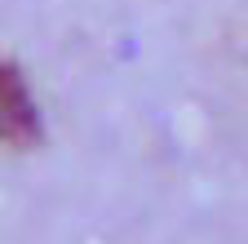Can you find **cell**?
Segmentation results:
<instances>
[{
  "mask_svg": "<svg viewBox=\"0 0 248 244\" xmlns=\"http://www.w3.org/2000/svg\"><path fill=\"white\" fill-rule=\"evenodd\" d=\"M45 138L40 107L14 63H0V142L5 146H36Z\"/></svg>",
  "mask_w": 248,
  "mask_h": 244,
  "instance_id": "1",
  "label": "cell"
}]
</instances>
